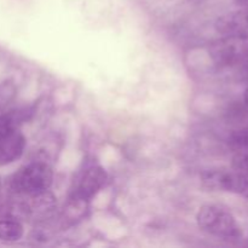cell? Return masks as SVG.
I'll return each mask as SVG.
<instances>
[{
    "label": "cell",
    "mask_w": 248,
    "mask_h": 248,
    "mask_svg": "<svg viewBox=\"0 0 248 248\" xmlns=\"http://www.w3.org/2000/svg\"><path fill=\"white\" fill-rule=\"evenodd\" d=\"M232 170L248 174V152H237L232 157Z\"/></svg>",
    "instance_id": "30bf717a"
},
{
    "label": "cell",
    "mask_w": 248,
    "mask_h": 248,
    "mask_svg": "<svg viewBox=\"0 0 248 248\" xmlns=\"http://www.w3.org/2000/svg\"><path fill=\"white\" fill-rule=\"evenodd\" d=\"M229 144L236 152H248V128L234 131L229 137Z\"/></svg>",
    "instance_id": "9c48e42d"
},
{
    "label": "cell",
    "mask_w": 248,
    "mask_h": 248,
    "mask_svg": "<svg viewBox=\"0 0 248 248\" xmlns=\"http://www.w3.org/2000/svg\"><path fill=\"white\" fill-rule=\"evenodd\" d=\"M236 2L241 6H248V0H236Z\"/></svg>",
    "instance_id": "8fae6325"
},
{
    "label": "cell",
    "mask_w": 248,
    "mask_h": 248,
    "mask_svg": "<svg viewBox=\"0 0 248 248\" xmlns=\"http://www.w3.org/2000/svg\"><path fill=\"white\" fill-rule=\"evenodd\" d=\"M26 148V138L18 130L0 137V166L12 164L22 156Z\"/></svg>",
    "instance_id": "8992f818"
},
{
    "label": "cell",
    "mask_w": 248,
    "mask_h": 248,
    "mask_svg": "<svg viewBox=\"0 0 248 248\" xmlns=\"http://www.w3.org/2000/svg\"><path fill=\"white\" fill-rule=\"evenodd\" d=\"M23 236V227L16 218L0 219V240L6 242L18 241Z\"/></svg>",
    "instance_id": "ba28073f"
},
{
    "label": "cell",
    "mask_w": 248,
    "mask_h": 248,
    "mask_svg": "<svg viewBox=\"0 0 248 248\" xmlns=\"http://www.w3.org/2000/svg\"><path fill=\"white\" fill-rule=\"evenodd\" d=\"M216 29L222 35L248 33V6L223 15L216 22Z\"/></svg>",
    "instance_id": "52a82bcc"
},
{
    "label": "cell",
    "mask_w": 248,
    "mask_h": 248,
    "mask_svg": "<svg viewBox=\"0 0 248 248\" xmlns=\"http://www.w3.org/2000/svg\"><path fill=\"white\" fill-rule=\"evenodd\" d=\"M196 220L203 232L223 240H237L241 237V228L234 216L218 205H205L199 210Z\"/></svg>",
    "instance_id": "6da1fadb"
},
{
    "label": "cell",
    "mask_w": 248,
    "mask_h": 248,
    "mask_svg": "<svg viewBox=\"0 0 248 248\" xmlns=\"http://www.w3.org/2000/svg\"><path fill=\"white\" fill-rule=\"evenodd\" d=\"M201 182L211 190L229 191L248 199V174L239 171L212 170L202 173Z\"/></svg>",
    "instance_id": "277c9868"
},
{
    "label": "cell",
    "mask_w": 248,
    "mask_h": 248,
    "mask_svg": "<svg viewBox=\"0 0 248 248\" xmlns=\"http://www.w3.org/2000/svg\"><path fill=\"white\" fill-rule=\"evenodd\" d=\"M213 62L222 67H236L248 63V33L227 34L208 48Z\"/></svg>",
    "instance_id": "7a4b0ae2"
},
{
    "label": "cell",
    "mask_w": 248,
    "mask_h": 248,
    "mask_svg": "<svg viewBox=\"0 0 248 248\" xmlns=\"http://www.w3.org/2000/svg\"><path fill=\"white\" fill-rule=\"evenodd\" d=\"M53 173L44 162H31L22 167L11 179L12 190L26 196L45 193L52 186Z\"/></svg>",
    "instance_id": "3957f363"
},
{
    "label": "cell",
    "mask_w": 248,
    "mask_h": 248,
    "mask_svg": "<svg viewBox=\"0 0 248 248\" xmlns=\"http://www.w3.org/2000/svg\"><path fill=\"white\" fill-rule=\"evenodd\" d=\"M245 103H246L248 107V89L246 90V92H245Z\"/></svg>",
    "instance_id": "7c38bea8"
},
{
    "label": "cell",
    "mask_w": 248,
    "mask_h": 248,
    "mask_svg": "<svg viewBox=\"0 0 248 248\" xmlns=\"http://www.w3.org/2000/svg\"><path fill=\"white\" fill-rule=\"evenodd\" d=\"M107 182V173L104 169L97 165L87 167L75 183L73 196L77 201H87L97 195Z\"/></svg>",
    "instance_id": "5b68a950"
}]
</instances>
